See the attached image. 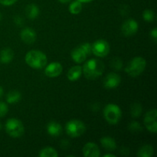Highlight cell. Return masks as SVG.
<instances>
[{"instance_id":"ac0fdd59","label":"cell","mask_w":157,"mask_h":157,"mask_svg":"<svg viewBox=\"0 0 157 157\" xmlns=\"http://www.w3.org/2000/svg\"><path fill=\"white\" fill-rule=\"evenodd\" d=\"M14 58V52L11 48H5L0 52V61L2 64H9Z\"/></svg>"},{"instance_id":"e0dca14e","label":"cell","mask_w":157,"mask_h":157,"mask_svg":"<svg viewBox=\"0 0 157 157\" xmlns=\"http://www.w3.org/2000/svg\"><path fill=\"white\" fill-rule=\"evenodd\" d=\"M101 144L102 147L108 151H114L117 149L116 141L110 136H104L101 138Z\"/></svg>"},{"instance_id":"9c48e42d","label":"cell","mask_w":157,"mask_h":157,"mask_svg":"<svg viewBox=\"0 0 157 157\" xmlns=\"http://www.w3.org/2000/svg\"><path fill=\"white\" fill-rule=\"evenodd\" d=\"M157 112L156 109L149 110L147 112L144 117V124L147 130L150 132L156 133L157 131V123H156Z\"/></svg>"},{"instance_id":"484cf974","label":"cell","mask_w":157,"mask_h":157,"mask_svg":"<svg viewBox=\"0 0 157 157\" xmlns=\"http://www.w3.org/2000/svg\"><path fill=\"white\" fill-rule=\"evenodd\" d=\"M143 18L148 22H153L155 19V14L151 9H146L143 12Z\"/></svg>"},{"instance_id":"836d02e7","label":"cell","mask_w":157,"mask_h":157,"mask_svg":"<svg viewBox=\"0 0 157 157\" xmlns=\"http://www.w3.org/2000/svg\"><path fill=\"white\" fill-rule=\"evenodd\" d=\"M78 1L81 2V3H87V2H92L93 0H78Z\"/></svg>"},{"instance_id":"44dd1931","label":"cell","mask_w":157,"mask_h":157,"mask_svg":"<svg viewBox=\"0 0 157 157\" xmlns=\"http://www.w3.org/2000/svg\"><path fill=\"white\" fill-rule=\"evenodd\" d=\"M21 95L20 92H18V90H12L8 93L6 96V101L11 104H15V103H18L21 100Z\"/></svg>"},{"instance_id":"7c38bea8","label":"cell","mask_w":157,"mask_h":157,"mask_svg":"<svg viewBox=\"0 0 157 157\" xmlns=\"http://www.w3.org/2000/svg\"><path fill=\"white\" fill-rule=\"evenodd\" d=\"M62 65L60 63L52 62L45 67L44 74L48 78H57L62 73Z\"/></svg>"},{"instance_id":"4316f807","label":"cell","mask_w":157,"mask_h":157,"mask_svg":"<svg viewBox=\"0 0 157 157\" xmlns=\"http://www.w3.org/2000/svg\"><path fill=\"white\" fill-rule=\"evenodd\" d=\"M110 65L114 70L120 71L123 67V61L120 58H113L110 61Z\"/></svg>"},{"instance_id":"f35d334b","label":"cell","mask_w":157,"mask_h":157,"mask_svg":"<svg viewBox=\"0 0 157 157\" xmlns=\"http://www.w3.org/2000/svg\"><path fill=\"white\" fill-rule=\"evenodd\" d=\"M1 18H2V15L0 14V20H1Z\"/></svg>"},{"instance_id":"8d00e7d4","label":"cell","mask_w":157,"mask_h":157,"mask_svg":"<svg viewBox=\"0 0 157 157\" xmlns=\"http://www.w3.org/2000/svg\"><path fill=\"white\" fill-rule=\"evenodd\" d=\"M58 1L61 3H67L71 1V0H58Z\"/></svg>"},{"instance_id":"5b68a950","label":"cell","mask_w":157,"mask_h":157,"mask_svg":"<svg viewBox=\"0 0 157 157\" xmlns=\"http://www.w3.org/2000/svg\"><path fill=\"white\" fill-rule=\"evenodd\" d=\"M90 53H91V44L87 42L81 44L78 47L74 48L71 53V56L75 62L81 64L87 59V56H89Z\"/></svg>"},{"instance_id":"277c9868","label":"cell","mask_w":157,"mask_h":157,"mask_svg":"<svg viewBox=\"0 0 157 157\" xmlns=\"http://www.w3.org/2000/svg\"><path fill=\"white\" fill-rule=\"evenodd\" d=\"M104 117L109 124H116L121 121L122 111L119 106L113 104H109L104 107Z\"/></svg>"},{"instance_id":"4fadbf2b","label":"cell","mask_w":157,"mask_h":157,"mask_svg":"<svg viewBox=\"0 0 157 157\" xmlns=\"http://www.w3.org/2000/svg\"><path fill=\"white\" fill-rule=\"evenodd\" d=\"M83 155L85 157H99L101 156V151L97 144L89 142L83 147Z\"/></svg>"},{"instance_id":"5bb4252c","label":"cell","mask_w":157,"mask_h":157,"mask_svg":"<svg viewBox=\"0 0 157 157\" xmlns=\"http://www.w3.org/2000/svg\"><path fill=\"white\" fill-rule=\"evenodd\" d=\"M20 36H21L22 41L29 44H33L36 41L37 38L36 32L31 28H25V29H22Z\"/></svg>"},{"instance_id":"3957f363","label":"cell","mask_w":157,"mask_h":157,"mask_svg":"<svg viewBox=\"0 0 157 157\" xmlns=\"http://www.w3.org/2000/svg\"><path fill=\"white\" fill-rule=\"evenodd\" d=\"M147 66V61L142 57H135L130 61L125 68V71L132 78L140 75L144 71Z\"/></svg>"},{"instance_id":"8fae6325","label":"cell","mask_w":157,"mask_h":157,"mask_svg":"<svg viewBox=\"0 0 157 157\" xmlns=\"http://www.w3.org/2000/svg\"><path fill=\"white\" fill-rule=\"evenodd\" d=\"M121 82V78L118 74L111 72L105 77L104 80V86L107 89L116 88Z\"/></svg>"},{"instance_id":"d4e9b609","label":"cell","mask_w":157,"mask_h":157,"mask_svg":"<svg viewBox=\"0 0 157 157\" xmlns=\"http://www.w3.org/2000/svg\"><path fill=\"white\" fill-rule=\"evenodd\" d=\"M128 129L131 133H140L143 131V127L140 124L136 121H133L128 126Z\"/></svg>"},{"instance_id":"8992f818","label":"cell","mask_w":157,"mask_h":157,"mask_svg":"<svg viewBox=\"0 0 157 157\" xmlns=\"http://www.w3.org/2000/svg\"><path fill=\"white\" fill-rule=\"evenodd\" d=\"M6 133L14 138L20 137L24 133V125L19 120L16 118H11L6 124Z\"/></svg>"},{"instance_id":"1f68e13d","label":"cell","mask_w":157,"mask_h":157,"mask_svg":"<svg viewBox=\"0 0 157 157\" xmlns=\"http://www.w3.org/2000/svg\"><path fill=\"white\" fill-rule=\"evenodd\" d=\"M128 7H127V6H123L121 8V9H120V12H121V14H122L123 15H127V14L128 13Z\"/></svg>"},{"instance_id":"ba28073f","label":"cell","mask_w":157,"mask_h":157,"mask_svg":"<svg viewBox=\"0 0 157 157\" xmlns=\"http://www.w3.org/2000/svg\"><path fill=\"white\" fill-rule=\"evenodd\" d=\"M91 52L97 57L104 58L110 52V44L106 40H97L91 44Z\"/></svg>"},{"instance_id":"e575fe53","label":"cell","mask_w":157,"mask_h":157,"mask_svg":"<svg viewBox=\"0 0 157 157\" xmlns=\"http://www.w3.org/2000/svg\"><path fill=\"white\" fill-rule=\"evenodd\" d=\"M104 157H115V155L110 154V153H107L104 156Z\"/></svg>"},{"instance_id":"f1b7e54d","label":"cell","mask_w":157,"mask_h":157,"mask_svg":"<svg viewBox=\"0 0 157 157\" xmlns=\"http://www.w3.org/2000/svg\"><path fill=\"white\" fill-rule=\"evenodd\" d=\"M14 22H15V25H17L18 26H21L24 24V19L21 18L20 15H16L14 18Z\"/></svg>"},{"instance_id":"30bf717a","label":"cell","mask_w":157,"mask_h":157,"mask_svg":"<svg viewBox=\"0 0 157 157\" xmlns=\"http://www.w3.org/2000/svg\"><path fill=\"white\" fill-rule=\"evenodd\" d=\"M138 29H139V25H138L137 21L136 20L130 18V19L126 20L122 25L121 31L124 36L130 37L134 35L137 32Z\"/></svg>"},{"instance_id":"d6a6232c","label":"cell","mask_w":157,"mask_h":157,"mask_svg":"<svg viewBox=\"0 0 157 157\" xmlns=\"http://www.w3.org/2000/svg\"><path fill=\"white\" fill-rule=\"evenodd\" d=\"M69 145H70V144H69V142L67 140H64L61 141V147H62L63 149H67V147H69Z\"/></svg>"},{"instance_id":"6da1fadb","label":"cell","mask_w":157,"mask_h":157,"mask_svg":"<svg viewBox=\"0 0 157 157\" xmlns=\"http://www.w3.org/2000/svg\"><path fill=\"white\" fill-rule=\"evenodd\" d=\"M104 68L105 66L102 61L93 58L85 62L82 67V73L87 79L95 80L102 75Z\"/></svg>"},{"instance_id":"74e56055","label":"cell","mask_w":157,"mask_h":157,"mask_svg":"<svg viewBox=\"0 0 157 157\" xmlns=\"http://www.w3.org/2000/svg\"><path fill=\"white\" fill-rule=\"evenodd\" d=\"M2 124H1V123H0V130H2Z\"/></svg>"},{"instance_id":"4dcf8cb0","label":"cell","mask_w":157,"mask_h":157,"mask_svg":"<svg viewBox=\"0 0 157 157\" xmlns=\"http://www.w3.org/2000/svg\"><path fill=\"white\" fill-rule=\"evenodd\" d=\"M150 35H151V38H153V41L156 42V40H157V29L156 28H154L153 30L150 32Z\"/></svg>"},{"instance_id":"9a60e30c","label":"cell","mask_w":157,"mask_h":157,"mask_svg":"<svg viewBox=\"0 0 157 157\" xmlns=\"http://www.w3.org/2000/svg\"><path fill=\"white\" fill-rule=\"evenodd\" d=\"M47 130L49 135L52 136H58L62 133V127L55 121H51L47 126Z\"/></svg>"},{"instance_id":"f546056e","label":"cell","mask_w":157,"mask_h":157,"mask_svg":"<svg viewBox=\"0 0 157 157\" xmlns=\"http://www.w3.org/2000/svg\"><path fill=\"white\" fill-rule=\"evenodd\" d=\"M18 0H0V3L3 6H12L13 4H15Z\"/></svg>"},{"instance_id":"2e32d148","label":"cell","mask_w":157,"mask_h":157,"mask_svg":"<svg viewBox=\"0 0 157 157\" xmlns=\"http://www.w3.org/2000/svg\"><path fill=\"white\" fill-rule=\"evenodd\" d=\"M82 75V67L79 65L73 66L67 72V78L71 81H75L79 79Z\"/></svg>"},{"instance_id":"83f0119b","label":"cell","mask_w":157,"mask_h":157,"mask_svg":"<svg viewBox=\"0 0 157 157\" xmlns=\"http://www.w3.org/2000/svg\"><path fill=\"white\" fill-rule=\"evenodd\" d=\"M8 106L6 103L4 102H0V118L3 117L6 115V113H8Z\"/></svg>"},{"instance_id":"7402d4cb","label":"cell","mask_w":157,"mask_h":157,"mask_svg":"<svg viewBox=\"0 0 157 157\" xmlns=\"http://www.w3.org/2000/svg\"><path fill=\"white\" fill-rule=\"evenodd\" d=\"M38 156L40 157H58V153L52 147H45L39 152Z\"/></svg>"},{"instance_id":"d590c367","label":"cell","mask_w":157,"mask_h":157,"mask_svg":"<svg viewBox=\"0 0 157 157\" xmlns=\"http://www.w3.org/2000/svg\"><path fill=\"white\" fill-rule=\"evenodd\" d=\"M3 93H4V91H3L2 87H1V86H0V98H2V97Z\"/></svg>"},{"instance_id":"52a82bcc","label":"cell","mask_w":157,"mask_h":157,"mask_svg":"<svg viewBox=\"0 0 157 157\" xmlns=\"http://www.w3.org/2000/svg\"><path fill=\"white\" fill-rule=\"evenodd\" d=\"M65 130L69 136L75 138L81 136L85 133L86 127L84 123L79 120H71L67 123Z\"/></svg>"},{"instance_id":"7a4b0ae2","label":"cell","mask_w":157,"mask_h":157,"mask_svg":"<svg viewBox=\"0 0 157 157\" xmlns=\"http://www.w3.org/2000/svg\"><path fill=\"white\" fill-rule=\"evenodd\" d=\"M25 62L29 67L35 69H41L46 66L48 58L45 54L38 50H31L25 57Z\"/></svg>"},{"instance_id":"603a6c76","label":"cell","mask_w":157,"mask_h":157,"mask_svg":"<svg viewBox=\"0 0 157 157\" xmlns=\"http://www.w3.org/2000/svg\"><path fill=\"white\" fill-rule=\"evenodd\" d=\"M82 3L79 1H75L69 6V12L73 15H78L82 11Z\"/></svg>"},{"instance_id":"d6986e66","label":"cell","mask_w":157,"mask_h":157,"mask_svg":"<svg viewBox=\"0 0 157 157\" xmlns=\"http://www.w3.org/2000/svg\"><path fill=\"white\" fill-rule=\"evenodd\" d=\"M39 9L35 4H30L26 6L25 14L30 19H35L39 15Z\"/></svg>"},{"instance_id":"ffe728a7","label":"cell","mask_w":157,"mask_h":157,"mask_svg":"<svg viewBox=\"0 0 157 157\" xmlns=\"http://www.w3.org/2000/svg\"><path fill=\"white\" fill-rule=\"evenodd\" d=\"M153 155V147L150 144L144 145L140 147L137 153L139 157H151Z\"/></svg>"},{"instance_id":"cb8c5ba5","label":"cell","mask_w":157,"mask_h":157,"mask_svg":"<svg viewBox=\"0 0 157 157\" xmlns=\"http://www.w3.org/2000/svg\"><path fill=\"white\" fill-rule=\"evenodd\" d=\"M143 112V107L140 103H134L130 108V113L133 117H139Z\"/></svg>"}]
</instances>
